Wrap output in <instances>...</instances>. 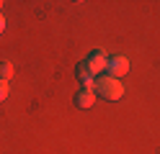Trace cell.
Instances as JSON below:
<instances>
[{
    "mask_svg": "<svg viewBox=\"0 0 160 154\" xmlns=\"http://www.w3.org/2000/svg\"><path fill=\"white\" fill-rule=\"evenodd\" d=\"M0 8H3V3H0Z\"/></svg>",
    "mask_w": 160,
    "mask_h": 154,
    "instance_id": "cell-9",
    "label": "cell"
},
{
    "mask_svg": "<svg viewBox=\"0 0 160 154\" xmlns=\"http://www.w3.org/2000/svg\"><path fill=\"white\" fill-rule=\"evenodd\" d=\"M106 62H108V57L103 54L101 49H96V51H91V54H88L85 64H88V69H91L93 75L98 77V75H101V72H106Z\"/></svg>",
    "mask_w": 160,
    "mask_h": 154,
    "instance_id": "cell-3",
    "label": "cell"
},
{
    "mask_svg": "<svg viewBox=\"0 0 160 154\" xmlns=\"http://www.w3.org/2000/svg\"><path fill=\"white\" fill-rule=\"evenodd\" d=\"M93 92L101 100H119L124 95V85H122V80H114L108 75H98L93 82Z\"/></svg>",
    "mask_w": 160,
    "mask_h": 154,
    "instance_id": "cell-1",
    "label": "cell"
},
{
    "mask_svg": "<svg viewBox=\"0 0 160 154\" xmlns=\"http://www.w3.org/2000/svg\"><path fill=\"white\" fill-rule=\"evenodd\" d=\"M75 77H78V82L83 85L85 90H93V82H96V75L91 69H88V64L85 62H80V64H75Z\"/></svg>",
    "mask_w": 160,
    "mask_h": 154,
    "instance_id": "cell-4",
    "label": "cell"
},
{
    "mask_svg": "<svg viewBox=\"0 0 160 154\" xmlns=\"http://www.w3.org/2000/svg\"><path fill=\"white\" fill-rule=\"evenodd\" d=\"M11 77H13V64L11 62H0V80L8 82Z\"/></svg>",
    "mask_w": 160,
    "mask_h": 154,
    "instance_id": "cell-6",
    "label": "cell"
},
{
    "mask_svg": "<svg viewBox=\"0 0 160 154\" xmlns=\"http://www.w3.org/2000/svg\"><path fill=\"white\" fill-rule=\"evenodd\" d=\"M127 72H129V59H127L124 54H114V57H108V62H106V75H108V77L122 80Z\"/></svg>",
    "mask_w": 160,
    "mask_h": 154,
    "instance_id": "cell-2",
    "label": "cell"
},
{
    "mask_svg": "<svg viewBox=\"0 0 160 154\" xmlns=\"http://www.w3.org/2000/svg\"><path fill=\"white\" fill-rule=\"evenodd\" d=\"M3 31H5V18L0 16V34H3Z\"/></svg>",
    "mask_w": 160,
    "mask_h": 154,
    "instance_id": "cell-8",
    "label": "cell"
},
{
    "mask_svg": "<svg viewBox=\"0 0 160 154\" xmlns=\"http://www.w3.org/2000/svg\"><path fill=\"white\" fill-rule=\"evenodd\" d=\"M8 92H11L8 82H3V80H0V103H5V100H8Z\"/></svg>",
    "mask_w": 160,
    "mask_h": 154,
    "instance_id": "cell-7",
    "label": "cell"
},
{
    "mask_svg": "<svg viewBox=\"0 0 160 154\" xmlns=\"http://www.w3.org/2000/svg\"><path fill=\"white\" fill-rule=\"evenodd\" d=\"M75 105L78 108H83V110H88V108H93L96 105V92L93 90H85V87H80L78 92H75Z\"/></svg>",
    "mask_w": 160,
    "mask_h": 154,
    "instance_id": "cell-5",
    "label": "cell"
}]
</instances>
